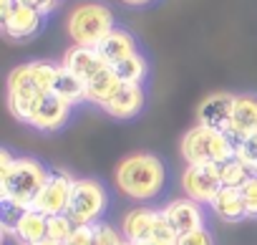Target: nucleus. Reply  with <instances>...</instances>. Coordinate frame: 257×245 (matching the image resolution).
<instances>
[{"mask_svg": "<svg viewBox=\"0 0 257 245\" xmlns=\"http://www.w3.org/2000/svg\"><path fill=\"white\" fill-rule=\"evenodd\" d=\"M116 187L132 200H154L167 182V170L159 157L149 152H137L128 154L116 165L113 172Z\"/></svg>", "mask_w": 257, "mask_h": 245, "instance_id": "1", "label": "nucleus"}, {"mask_svg": "<svg viewBox=\"0 0 257 245\" xmlns=\"http://www.w3.org/2000/svg\"><path fill=\"white\" fill-rule=\"evenodd\" d=\"M56 63L48 61H33L16 66L8 76V106L11 114L18 121H28L33 104L51 91L53 76H56Z\"/></svg>", "mask_w": 257, "mask_h": 245, "instance_id": "2", "label": "nucleus"}, {"mask_svg": "<svg viewBox=\"0 0 257 245\" xmlns=\"http://www.w3.org/2000/svg\"><path fill=\"white\" fill-rule=\"evenodd\" d=\"M48 177H51V172L38 159H33V157L13 159V165L0 170V192H3V202L21 207V210L33 207V202H36L38 192L43 190Z\"/></svg>", "mask_w": 257, "mask_h": 245, "instance_id": "3", "label": "nucleus"}, {"mask_svg": "<svg viewBox=\"0 0 257 245\" xmlns=\"http://www.w3.org/2000/svg\"><path fill=\"white\" fill-rule=\"evenodd\" d=\"M182 157L187 165H222L234 157V144L229 134L197 124L182 137Z\"/></svg>", "mask_w": 257, "mask_h": 245, "instance_id": "4", "label": "nucleus"}, {"mask_svg": "<svg viewBox=\"0 0 257 245\" xmlns=\"http://www.w3.org/2000/svg\"><path fill=\"white\" fill-rule=\"evenodd\" d=\"M68 36L73 38L76 46H88L96 48L116 26H113V13L101 6V3H83L68 16Z\"/></svg>", "mask_w": 257, "mask_h": 245, "instance_id": "5", "label": "nucleus"}, {"mask_svg": "<svg viewBox=\"0 0 257 245\" xmlns=\"http://www.w3.org/2000/svg\"><path fill=\"white\" fill-rule=\"evenodd\" d=\"M121 232L128 242H144V240H177L174 227L169 225L164 210H149V207H134L123 215Z\"/></svg>", "mask_w": 257, "mask_h": 245, "instance_id": "6", "label": "nucleus"}, {"mask_svg": "<svg viewBox=\"0 0 257 245\" xmlns=\"http://www.w3.org/2000/svg\"><path fill=\"white\" fill-rule=\"evenodd\" d=\"M106 205H108L106 187L98 180L83 177V180L73 182V192H71L66 215L76 225H96L101 220V215L106 212Z\"/></svg>", "mask_w": 257, "mask_h": 245, "instance_id": "7", "label": "nucleus"}, {"mask_svg": "<svg viewBox=\"0 0 257 245\" xmlns=\"http://www.w3.org/2000/svg\"><path fill=\"white\" fill-rule=\"evenodd\" d=\"M219 165H187L182 172V190L187 197L197 200L199 205H209L214 195L222 190Z\"/></svg>", "mask_w": 257, "mask_h": 245, "instance_id": "8", "label": "nucleus"}, {"mask_svg": "<svg viewBox=\"0 0 257 245\" xmlns=\"http://www.w3.org/2000/svg\"><path fill=\"white\" fill-rule=\"evenodd\" d=\"M73 177L68 172H51V177L46 180L43 190L38 192L36 202H33V210L53 217V215H66L68 210V202H71V192H73Z\"/></svg>", "mask_w": 257, "mask_h": 245, "instance_id": "9", "label": "nucleus"}, {"mask_svg": "<svg viewBox=\"0 0 257 245\" xmlns=\"http://www.w3.org/2000/svg\"><path fill=\"white\" fill-rule=\"evenodd\" d=\"M71 109H73L71 104H66L53 91H48L33 104L31 116H28L26 124H31L38 132H58V129L66 127V121L71 119Z\"/></svg>", "mask_w": 257, "mask_h": 245, "instance_id": "10", "label": "nucleus"}, {"mask_svg": "<svg viewBox=\"0 0 257 245\" xmlns=\"http://www.w3.org/2000/svg\"><path fill=\"white\" fill-rule=\"evenodd\" d=\"M0 23H3V33L13 41H26L31 36H36L41 31V23H43V13L36 11L33 6L28 3H21V0H16V6L11 8L8 16L0 18Z\"/></svg>", "mask_w": 257, "mask_h": 245, "instance_id": "11", "label": "nucleus"}, {"mask_svg": "<svg viewBox=\"0 0 257 245\" xmlns=\"http://www.w3.org/2000/svg\"><path fill=\"white\" fill-rule=\"evenodd\" d=\"M232 109H234V96L232 94H209L199 109H197V119L199 124L209 127V129H217V132H224L229 134V127H232Z\"/></svg>", "mask_w": 257, "mask_h": 245, "instance_id": "12", "label": "nucleus"}, {"mask_svg": "<svg viewBox=\"0 0 257 245\" xmlns=\"http://www.w3.org/2000/svg\"><path fill=\"white\" fill-rule=\"evenodd\" d=\"M164 215L169 220V225L174 227L177 235H184V232H192V230H199L204 227V212H202V205L192 197H179V200H172L167 207H164Z\"/></svg>", "mask_w": 257, "mask_h": 245, "instance_id": "13", "label": "nucleus"}, {"mask_svg": "<svg viewBox=\"0 0 257 245\" xmlns=\"http://www.w3.org/2000/svg\"><path fill=\"white\" fill-rule=\"evenodd\" d=\"M13 237L21 245H48V215L28 207L13 225Z\"/></svg>", "mask_w": 257, "mask_h": 245, "instance_id": "14", "label": "nucleus"}, {"mask_svg": "<svg viewBox=\"0 0 257 245\" xmlns=\"http://www.w3.org/2000/svg\"><path fill=\"white\" fill-rule=\"evenodd\" d=\"M144 101H147V96L139 84H123L113 94V99L103 106V111L113 119H134L137 114H142Z\"/></svg>", "mask_w": 257, "mask_h": 245, "instance_id": "15", "label": "nucleus"}, {"mask_svg": "<svg viewBox=\"0 0 257 245\" xmlns=\"http://www.w3.org/2000/svg\"><path fill=\"white\" fill-rule=\"evenodd\" d=\"M252 134H257V96L254 94L234 96L229 137L244 139V137H252Z\"/></svg>", "mask_w": 257, "mask_h": 245, "instance_id": "16", "label": "nucleus"}, {"mask_svg": "<svg viewBox=\"0 0 257 245\" xmlns=\"http://www.w3.org/2000/svg\"><path fill=\"white\" fill-rule=\"evenodd\" d=\"M63 66H66L71 73H76V76L86 84L88 78H93L98 71L106 68V61L98 56L96 48H88V46H73V48L66 51V56H63Z\"/></svg>", "mask_w": 257, "mask_h": 245, "instance_id": "17", "label": "nucleus"}, {"mask_svg": "<svg viewBox=\"0 0 257 245\" xmlns=\"http://www.w3.org/2000/svg\"><path fill=\"white\" fill-rule=\"evenodd\" d=\"M96 51H98V56L106 61V66H116V63H121L123 58L134 56L139 48H137V41H134V36L128 33V31L113 28V31L96 46Z\"/></svg>", "mask_w": 257, "mask_h": 245, "instance_id": "18", "label": "nucleus"}, {"mask_svg": "<svg viewBox=\"0 0 257 245\" xmlns=\"http://www.w3.org/2000/svg\"><path fill=\"white\" fill-rule=\"evenodd\" d=\"M209 207L214 210V215L224 222H239V220H247V205H244V197H242V190L239 187H222L214 200L209 202Z\"/></svg>", "mask_w": 257, "mask_h": 245, "instance_id": "19", "label": "nucleus"}, {"mask_svg": "<svg viewBox=\"0 0 257 245\" xmlns=\"http://www.w3.org/2000/svg\"><path fill=\"white\" fill-rule=\"evenodd\" d=\"M123 84H121V78L116 76V71L111 68V66H106L103 71H98L93 78H88L86 81V101H91V104H98L101 109L113 99V94L121 89Z\"/></svg>", "mask_w": 257, "mask_h": 245, "instance_id": "20", "label": "nucleus"}, {"mask_svg": "<svg viewBox=\"0 0 257 245\" xmlns=\"http://www.w3.org/2000/svg\"><path fill=\"white\" fill-rule=\"evenodd\" d=\"M51 91H53L58 99H63L66 104H71V106L86 101V84H83L76 73H71L63 63L56 68V76H53V86H51Z\"/></svg>", "mask_w": 257, "mask_h": 245, "instance_id": "21", "label": "nucleus"}, {"mask_svg": "<svg viewBox=\"0 0 257 245\" xmlns=\"http://www.w3.org/2000/svg\"><path fill=\"white\" fill-rule=\"evenodd\" d=\"M113 71H116V76L121 78V84H144L147 81V73H149V66H147V58L137 51L134 56H128V58H123L121 63H116V66H111Z\"/></svg>", "mask_w": 257, "mask_h": 245, "instance_id": "22", "label": "nucleus"}, {"mask_svg": "<svg viewBox=\"0 0 257 245\" xmlns=\"http://www.w3.org/2000/svg\"><path fill=\"white\" fill-rule=\"evenodd\" d=\"M249 175H252V170L247 165H242L237 157H232V159L219 165V177H222L224 187H242L249 180Z\"/></svg>", "mask_w": 257, "mask_h": 245, "instance_id": "23", "label": "nucleus"}, {"mask_svg": "<svg viewBox=\"0 0 257 245\" xmlns=\"http://www.w3.org/2000/svg\"><path fill=\"white\" fill-rule=\"evenodd\" d=\"M73 227H76V222L68 215H53V217H48V245H63Z\"/></svg>", "mask_w": 257, "mask_h": 245, "instance_id": "24", "label": "nucleus"}, {"mask_svg": "<svg viewBox=\"0 0 257 245\" xmlns=\"http://www.w3.org/2000/svg\"><path fill=\"white\" fill-rule=\"evenodd\" d=\"M234 157L242 165H247L252 172H257V134L244 137V139H237L234 142Z\"/></svg>", "mask_w": 257, "mask_h": 245, "instance_id": "25", "label": "nucleus"}, {"mask_svg": "<svg viewBox=\"0 0 257 245\" xmlns=\"http://www.w3.org/2000/svg\"><path fill=\"white\" fill-rule=\"evenodd\" d=\"M121 235L118 230H113L106 222H96L93 225V245H121Z\"/></svg>", "mask_w": 257, "mask_h": 245, "instance_id": "26", "label": "nucleus"}, {"mask_svg": "<svg viewBox=\"0 0 257 245\" xmlns=\"http://www.w3.org/2000/svg\"><path fill=\"white\" fill-rule=\"evenodd\" d=\"M174 245H214V235H212L207 227H199V230L177 235Z\"/></svg>", "mask_w": 257, "mask_h": 245, "instance_id": "27", "label": "nucleus"}, {"mask_svg": "<svg viewBox=\"0 0 257 245\" xmlns=\"http://www.w3.org/2000/svg\"><path fill=\"white\" fill-rule=\"evenodd\" d=\"M239 190H242V197H244V205H247V215L257 217V172H252L249 180Z\"/></svg>", "mask_w": 257, "mask_h": 245, "instance_id": "28", "label": "nucleus"}, {"mask_svg": "<svg viewBox=\"0 0 257 245\" xmlns=\"http://www.w3.org/2000/svg\"><path fill=\"white\" fill-rule=\"evenodd\" d=\"M63 245H93V225H76Z\"/></svg>", "mask_w": 257, "mask_h": 245, "instance_id": "29", "label": "nucleus"}, {"mask_svg": "<svg viewBox=\"0 0 257 245\" xmlns=\"http://www.w3.org/2000/svg\"><path fill=\"white\" fill-rule=\"evenodd\" d=\"M21 3H28V6H33L36 11H41L46 16V13H51L58 6V0H21Z\"/></svg>", "mask_w": 257, "mask_h": 245, "instance_id": "30", "label": "nucleus"}, {"mask_svg": "<svg viewBox=\"0 0 257 245\" xmlns=\"http://www.w3.org/2000/svg\"><path fill=\"white\" fill-rule=\"evenodd\" d=\"M134 245H174L169 240H144V242H134Z\"/></svg>", "mask_w": 257, "mask_h": 245, "instance_id": "31", "label": "nucleus"}, {"mask_svg": "<svg viewBox=\"0 0 257 245\" xmlns=\"http://www.w3.org/2000/svg\"><path fill=\"white\" fill-rule=\"evenodd\" d=\"M121 3H126V6H134V8H139V6H147V3H152V0H121Z\"/></svg>", "mask_w": 257, "mask_h": 245, "instance_id": "32", "label": "nucleus"}, {"mask_svg": "<svg viewBox=\"0 0 257 245\" xmlns=\"http://www.w3.org/2000/svg\"><path fill=\"white\" fill-rule=\"evenodd\" d=\"M121 245H134V242H128V240H123V242H121Z\"/></svg>", "mask_w": 257, "mask_h": 245, "instance_id": "33", "label": "nucleus"}]
</instances>
